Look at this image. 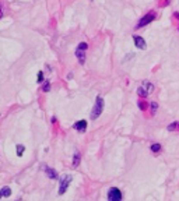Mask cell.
<instances>
[{"instance_id":"1","label":"cell","mask_w":179,"mask_h":201,"mask_svg":"<svg viewBox=\"0 0 179 201\" xmlns=\"http://www.w3.org/2000/svg\"><path fill=\"white\" fill-rule=\"evenodd\" d=\"M102 110H104V99L101 98V96H97L95 105H94L92 110H91V119H92V120L98 119V117L101 116Z\"/></svg>"},{"instance_id":"2","label":"cell","mask_w":179,"mask_h":201,"mask_svg":"<svg viewBox=\"0 0 179 201\" xmlns=\"http://www.w3.org/2000/svg\"><path fill=\"white\" fill-rule=\"evenodd\" d=\"M87 48H88V45L85 44V42H81V44H78V46H77V49H76V56L81 66L85 63V50H87Z\"/></svg>"},{"instance_id":"3","label":"cell","mask_w":179,"mask_h":201,"mask_svg":"<svg viewBox=\"0 0 179 201\" xmlns=\"http://www.w3.org/2000/svg\"><path fill=\"white\" fill-rule=\"evenodd\" d=\"M71 180H73V176L71 175H66L63 179H60V187H59V194H64L67 187L70 186Z\"/></svg>"},{"instance_id":"4","label":"cell","mask_w":179,"mask_h":201,"mask_svg":"<svg viewBox=\"0 0 179 201\" xmlns=\"http://www.w3.org/2000/svg\"><path fill=\"white\" fill-rule=\"evenodd\" d=\"M108 200L109 201H121L122 200V193L118 187L109 188L108 191Z\"/></svg>"},{"instance_id":"5","label":"cell","mask_w":179,"mask_h":201,"mask_svg":"<svg viewBox=\"0 0 179 201\" xmlns=\"http://www.w3.org/2000/svg\"><path fill=\"white\" fill-rule=\"evenodd\" d=\"M154 18H155V14L154 13H148L147 15H144L143 18L139 21V24H137V28H141V27H144V25L150 24L151 21H154Z\"/></svg>"},{"instance_id":"6","label":"cell","mask_w":179,"mask_h":201,"mask_svg":"<svg viewBox=\"0 0 179 201\" xmlns=\"http://www.w3.org/2000/svg\"><path fill=\"white\" fill-rule=\"evenodd\" d=\"M133 41H134V45H136L139 49H146V41L141 37L136 35V37H133Z\"/></svg>"},{"instance_id":"7","label":"cell","mask_w":179,"mask_h":201,"mask_svg":"<svg viewBox=\"0 0 179 201\" xmlns=\"http://www.w3.org/2000/svg\"><path fill=\"white\" fill-rule=\"evenodd\" d=\"M74 129H76L77 131L84 133L85 129H87V122H85V120H78V122H76V123H74Z\"/></svg>"},{"instance_id":"8","label":"cell","mask_w":179,"mask_h":201,"mask_svg":"<svg viewBox=\"0 0 179 201\" xmlns=\"http://www.w3.org/2000/svg\"><path fill=\"white\" fill-rule=\"evenodd\" d=\"M44 169H45V173L48 175V177H49V179H52V180H56V179L59 177L58 172H56L55 169H52V168H46V166H45Z\"/></svg>"},{"instance_id":"9","label":"cell","mask_w":179,"mask_h":201,"mask_svg":"<svg viewBox=\"0 0 179 201\" xmlns=\"http://www.w3.org/2000/svg\"><path fill=\"white\" fill-rule=\"evenodd\" d=\"M80 161H81V155H80V152H76L73 157V168H77L80 165Z\"/></svg>"},{"instance_id":"10","label":"cell","mask_w":179,"mask_h":201,"mask_svg":"<svg viewBox=\"0 0 179 201\" xmlns=\"http://www.w3.org/2000/svg\"><path fill=\"white\" fill-rule=\"evenodd\" d=\"M137 94H139V96H140V98H146V96L148 95V91L144 87H139V88H137Z\"/></svg>"},{"instance_id":"11","label":"cell","mask_w":179,"mask_h":201,"mask_svg":"<svg viewBox=\"0 0 179 201\" xmlns=\"http://www.w3.org/2000/svg\"><path fill=\"white\" fill-rule=\"evenodd\" d=\"M0 193H1V195H3V197H8V195L11 194V188L8 187V186H6V187L0 188Z\"/></svg>"},{"instance_id":"12","label":"cell","mask_w":179,"mask_h":201,"mask_svg":"<svg viewBox=\"0 0 179 201\" xmlns=\"http://www.w3.org/2000/svg\"><path fill=\"white\" fill-rule=\"evenodd\" d=\"M173 130H179V122H173L168 126V131H173Z\"/></svg>"},{"instance_id":"13","label":"cell","mask_w":179,"mask_h":201,"mask_svg":"<svg viewBox=\"0 0 179 201\" xmlns=\"http://www.w3.org/2000/svg\"><path fill=\"white\" fill-rule=\"evenodd\" d=\"M150 150L153 151V152H160L161 151V144H158V143H155V144H151V147H150Z\"/></svg>"},{"instance_id":"14","label":"cell","mask_w":179,"mask_h":201,"mask_svg":"<svg viewBox=\"0 0 179 201\" xmlns=\"http://www.w3.org/2000/svg\"><path fill=\"white\" fill-rule=\"evenodd\" d=\"M24 151H25V147H24V145H21V144L17 145V155H18V157H21V155L24 154Z\"/></svg>"},{"instance_id":"15","label":"cell","mask_w":179,"mask_h":201,"mask_svg":"<svg viewBox=\"0 0 179 201\" xmlns=\"http://www.w3.org/2000/svg\"><path fill=\"white\" fill-rule=\"evenodd\" d=\"M144 88H146V89L148 91V94H150V92H153V91H154V85L151 84V82H144Z\"/></svg>"},{"instance_id":"16","label":"cell","mask_w":179,"mask_h":201,"mask_svg":"<svg viewBox=\"0 0 179 201\" xmlns=\"http://www.w3.org/2000/svg\"><path fill=\"white\" fill-rule=\"evenodd\" d=\"M42 91H45V92H48V91H51V82L46 81L44 84V87H42Z\"/></svg>"},{"instance_id":"17","label":"cell","mask_w":179,"mask_h":201,"mask_svg":"<svg viewBox=\"0 0 179 201\" xmlns=\"http://www.w3.org/2000/svg\"><path fill=\"white\" fill-rule=\"evenodd\" d=\"M150 108H151V113H155V112H157V109H158V105H157V102H151Z\"/></svg>"},{"instance_id":"18","label":"cell","mask_w":179,"mask_h":201,"mask_svg":"<svg viewBox=\"0 0 179 201\" xmlns=\"http://www.w3.org/2000/svg\"><path fill=\"white\" fill-rule=\"evenodd\" d=\"M38 81L39 82L44 81V73H42V71H39V73H38Z\"/></svg>"},{"instance_id":"19","label":"cell","mask_w":179,"mask_h":201,"mask_svg":"<svg viewBox=\"0 0 179 201\" xmlns=\"http://www.w3.org/2000/svg\"><path fill=\"white\" fill-rule=\"evenodd\" d=\"M139 108H140L141 110H146V105H144L143 102H139Z\"/></svg>"},{"instance_id":"20","label":"cell","mask_w":179,"mask_h":201,"mask_svg":"<svg viewBox=\"0 0 179 201\" xmlns=\"http://www.w3.org/2000/svg\"><path fill=\"white\" fill-rule=\"evenodd\" d=\"M175 17H176V18H179V13H175Z\"/></svg>"},{"instance_id":"21","label":"cell","mask_w":179,"mask_h":201,"mask_svg":"<svg viewBox=\"0 0 179 201\" xmlns=\"http://www.w3.org/2000/svg\"><path fill=\"white\" fill-rule=\"evenodd\" d=\"M1 197H3V195H1V193H0V198H1Z\"/></svg>"}]
</instances>
